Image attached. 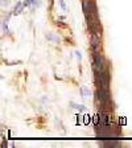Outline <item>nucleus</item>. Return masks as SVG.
Returning a JSON list of instances; mask_svg holds the SVG:
<instances>
[{
  "instance_id": "nucleus-2",
  "label": "nucleus",
  "mask_w": 132,
  "mask_h": 148,
  "mask_svg": "<svg viewBox=\"0 0 132 148\" xmlns=\"http://www.w3.org/2000/svg\"><path fill=\"white\" fill-rule=\"evenodd\" d=\"M71 106H74V107L77 108V110H79V111H85L86 110V107L83 105H74V103H71Z\"/></svg>"
},
{
  "instance_id": "nucleus-6",
  "label": "nucleus",
  "mask_w": 132,
  "mask_h": 148,
  "mask_svg": "<svg viewBox=\"0 0 132 148\" xmlns=\"http://www.w3.org/2000/svg\"><path fill=\"white\" fill-rule=\"evenodd\" d=\"M48 40H53V41H58V38H57V37H54V36H53V34H49V36H48Z\"/></svg>"
},
{
  "instance_id": "nucleus-5",
  "label": "nucleus",
  "mask_w": 132,
  "mask_h": 148,
  "mask_svg": "<svg viewBox=\"0 0 132 148\" xmlns=\"http://www.w3.org/2000/svg\"><path fill=\"white\" fill-rule=\"evenodd\" d=\"M82 94H83V97H87L89 95V90L86 87H82Z\"/></svg>"
},
{
  "instance_id": "nucleus-4",
  "label": "nucleus",
  "mask_w": 132,
  "mask_h": 148,
  "mask_svg": "<svg viewBox=\"0 0 132 148\" xmlns=\"http://www.w3.org/2000/svg\"><path fill=\"white\" fill-rule=\"evenodd\" d=\"M21 9H23V4H21V3H18V4H17V7L15 8V13H18L20 11H21Z\"/></svg>"
},
{
  "instance_id": "nucleus-3",
  "label": "nucleus",
  "mask_w": 132,
  "mask_h": 148,
  "mask_svg": "<svg viewBox=\"0 0 132 148\" xmlns=\"http://www.w3.org/2000/svg\"><path fill=\"white\" fill-rule=\"evenodd\" d=\"M60 5H61V8L64 9V12H66V11H68V8H66V4H65L64 0H60Z\"/></svg>"
},
{
  "instance_id": "nucleus-7",
  "label": "nucleus",
  "mask_w": 132,
  "mask_h": 148,
  "mask_svg": "<svg viewBox=\"0 0 132 148\" xmlns=\"http://www.w3.org/2000/svg\"><path fill=\"white\" fill-rule=\"evenodd\" d=\"M75 54H77V57H78V58H82V56H81V52H75Z\"/></svg>"
},
{
  "instance_id": "nucleus-1",
  "label": "nucleus",
  "mask_w": 132,
  "mask_h": 148,
  "mask_svg": "<svg viewBox=\"0 0 132 148\" xmlns=\"http://www.w3.org/2000/svg\"><path fill=\"white\" fill-rule=\"evenodd\" d=\"M92 58H94L92 64H94V69H95V70L102 71L106 68L105 60H103V57H102V54L99 52H92Z\"/></svg>"
}]
</instances>
